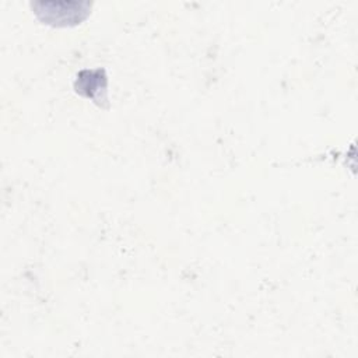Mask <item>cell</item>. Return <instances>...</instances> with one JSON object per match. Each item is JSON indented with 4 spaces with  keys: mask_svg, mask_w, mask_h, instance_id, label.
I'll return each mask as SVG.
<instances>
[{
    "mask_svg": "<svg viewBox=\"0 0 358 358\" xmlns=\"http://www.w3.org/2000/svg\"><path fill=\"white\" fill-rule=\"evenodd\" d=\"M106 84L103 70H84L77 74L76 91L101 105L106 101Z\"/></svg>",
    "mask_w": 358,
    "mask_h": 358,
    "instance_id": "6da1fadb",
    "label": "cell"
}]
</instances>
